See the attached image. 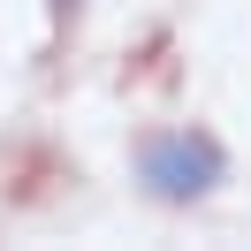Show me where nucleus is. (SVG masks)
Segmentation results:
<instances>
[{
  "label": "nucleus",
  "mask_w": 251,
  "mask_h": 251,
  "mask_svg": "<svg viewBox=\"0 0 251 251\" xmlns=\"http://www.w3.org/2000/svg\"><path fill=\"white\" fill-rule=\"evenodd\" d=\"M145 183L160 190V198H205V190L221 183V145L205 137V129H168V137L145 145Z\"/></svg>",
  "instance_id": "f257e3e1"
}]
</instances>
